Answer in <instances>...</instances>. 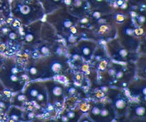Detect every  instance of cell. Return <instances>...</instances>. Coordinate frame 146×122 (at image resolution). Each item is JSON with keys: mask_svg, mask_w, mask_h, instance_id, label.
I'll return each instance as SVG.
<instances>
[{"mask_svg": "<svg viewBox=\"0 0 146 122\" xmlns=\"http://www.w3.org/2000/svg\"><path fill=\"white\" fill-rule=\"evenodd\" d=\"M3 63H4V58H3L2 56L0 54V68H1V65L3 64Z\"/></svg>", "mask_w": 146, "mask_h": 122, "instance_id": "d6986e66", "label": "cell"}, {"mask_svg": "<svg viewBox=\"0 0 146 122\" xmlns=\"http://www.w3.org/2000/svg\"><path fill=\"white\" fill-rule=\"evenodd\" d=\"M96 45L90 41H81L77 44V51L85 61H88L94 54Z\"/></svg>", "mask_w": 146, "mask_h": 122, "instance_id": "8992f818", "label": "cell"}, {"mask_svg": "<svg viewBox=\"0 0 146 122\" xmlns=\"http://www.w3.org/2000/svg\"><path fill=\"white\" fill-rule=\"evenodd\" d=\"M113 107L116 110L118 114H123L125 113L127 107V101L123 95L121 94H117L113 98Z\"/></svg>", "mask_w": 146, "mask_h": 122, "instance_id": "ba28073f", "label": "cell"}, {"mask_svg": "<svg viewBox=\"0 0 146 122\" xmlns=\"http://www.w3.org/2000/svg\"><path fill=\"white\" fill-rule=\"evenodd\" d=\"M112 50L111 54L113 58H115L117 61H123L128 59L130 57V51L127 49H125L123 46H121L119 43L118 44H112Z\"/></svg>", "mask_w": 146, "mask_h": 122, "instance_id": "52a82bcc", "label": "cell"}, {"mask_svg": "<svg viewBox=\"0 0 146 122\" xmlns=\"http://www.w3.org/2000/svg\"><path fill=\"white\" fill-rule=\"evenodd\" d=\"M61 4V0H45L44 9L46 12L54 11Z\"/></svg>", "mask_w": 146, "mask_h": 122, "instance_id": "4fadbf2b", "label": "cell"}, {"mask_svg": "<svg viewBox=\"0 0 146 122\" xmlns=\"http://www.w3.org/2000/svg\"><path fill=\"white\" fill-rule=\"evenodd\" d=\"M44 87V84H40V83H32L29 85L27 86L26 88V91L24 92L27 99L31 101H34L36 97L37 94H38L41 89Z\"/></svg>", "mask_w": 146, "mask_h": 122, "instance_id": "9c48e42d", "label": "cell"}, {"mask_svg": "<svg viewBox=\"0 0 146 122\" xmlns=\"http://www.w3.org/2000/svg\"><path fill=\"white\" fill-rule=\"evenodd\" d=\"M27 97H26L25 94H17L16 97H14V101H13L12 104L13 105H14L15 107H21L23 105L24 102L27 101Z\"/></svg>", "mask_w": 146, "mask_h": 122, "instance_id": "5bb4252c", "label": "cell"}, {"mask_svg": "<svg viewBox=\"0 0 146 122\" xmlns=\"http://www.w3.org/2000/svg\"><path fill=\"white\" fill-rule=\"evenodd\" d=\"M132 113L136 117H143L145 114V107L144 106H135L133 109Z\"/></svg>", "mask_w": 146, "mask_h": 122, "instance_id": "9a60e30c", "label": "cell"}, {"mask_svg": "<svg viewBox=\"0 0 146 122\" xmlns=\"http://www.w3.org/2000/svg\"><path fill=\"white\" fill-rule=\"evenodd\" d=\"M44 64L45 67V77H49L64 72L67 64L63 57H54L48 58V61L44 63Z\"/></svg>", "mask_w": 146, "mask_h": 122, "instance_id": "3957f363", "label": "cell"}, {"mask_svg": "<svg viewBox=\"0 0 146 122\" xmlns=\"http://www.w3.org/2000/svg\"><path fill=\"white\" fill-rule=\"evenodd\" d=\"M9 119L12 121H19L23 119V112L18 107H11L8 113Z\"/></svg>", "mask_w": 146, "mask_h": 122, "instance_id": "30bf717a", "label": "cell"}, {"mask_svg": "<svg viewBox=\"0 0 146 122\" xmlns=\"http://www.w3.org/2000/svg\"><path fill=\"white\" fill-rule=\"evenodd\" d=\"M145 18L143 15H140L138 17V21L140 23V24H143V23L145 22Z\"/></svg>", "mask_w": 146, "mask_h": 122, "instance_id": "ac0fdd59", "label": "cell"}, {"mask_svg": "<svg viewBox=\"0 0 146 122\" xmlns=\"http://www.w3.org/2000/svg\"><path fill=\"white\" fill-rule=\"evenodd\" d=\"M34 101L36 102L38 105L41 106V107H45L46 104L48 102V94H47V91L46 89L44 88V87L41 89V91L37 94Z\"/></svg>", "mask_w": 146, "mask_h": 122, "instance_id": "7c38bea8", "label": "cell"}, {"mask_svg": "<svg viewBox=\"0 0 146 122\" xmlns=\"http://www.w3.org/2000/svg\"><path fill=\"white\" fill-rule=\"evenodd\" d=\"M48 100L51 104H56L57 102L63 101L64 98V87L60 83L54 81L46 82Z\"/></svg>", "mask_w": 146, "mask_h": 122, "instance_id": "277c9868", "label": "cell"}, {"mask_svg": "<svg viewBox=\"0 0 146 122\" xmlns=\"http://www.w3.org/2000/svg\"><path fill=\"white\" fill-rule=\"evenodd\" d=\"M12 13L23 24H30L38 21L43 16L39 4H34L31 0H20L12 4Z\"/></svg>", "mask_w": 146, "mask_h": 122, "instance_id": "7a4b0ae2", "label": "cell"}, {"mask_svg": "<svg viewBox=\"0 0 146 122\" xmlns=\"http://www.w3.org/2000/svg\"><path fill=\"white\" fill-rule=\"evenodd\" d=\"M40 27L41 24L38 21L30 24L24 34V41L26 43L29 44H34L36 41L40 39Z\"/></svg>", "mask_w": 146, "mask_h": 122, "instance_id": "5b68a950", "label": "cell"}, {"mask_svg": "<svg viewBox=\"0 0 146 122\" xmlns=\"http://www.w3.org/2000/svg\"><path fill=\"white\" fill-rule=\"evenodd\" d=\"M39 52L41 53L43 55H46V54H48V53L51 51V49H50L49 46L46 44H42L41 47H39V49H38Z\"/></svg>", "mask_w": 146, "mask_h": 122, "instance_id": "2e32d148", "label": "cell"}, {"mask_svg": "<svg viewBox=\"0 0 146 122\" xmlns=\"http://www.w3.org/2000/svg\"><path fill=\"white\" fill-rule=\"evenodd\" d=\"M7 39L6 35L2 32V31H1V32H0V46L3 45V44L7 41Z\"/></svg>", "mask_w": 146, "mask_h": 122, "instance_id": "e0dca14e", "label": "cell"}, {"mask_svg": "<svg viewBox=\"0 0 146 122\" xmlns=\"http://www.w3.org/2000/svg\"><path fill=\"white\" fill-rule=\"evenodd\" d=\"M112 107L101 106L99 116H98L97 120H98V121H108V120L111 119V118H112V113L111 112H112V111H113V109Z\"/></svg>", "mask_w": 146, "mask_h": 122, "instance_id": "8fae6325", "label": "cell"}, {"mask_svg": "<svg viewBox=\"0 0 146 122\" xmlns=\"http://www.w3.org/2000/svg\"><path fill=\"white\" fill-rule=\"evenodd\" d=\"M27 76L12 59L4 61L0 68V81L6 88L12 91L22 89Z\"/></svg>", "mask_w": 146, "mask_h": 122, "instance_id": "6da1fadb", "label": "cell"}, {"mask_svg": "<svg viewBox=\"0 0 146 122\" xmlns=\"http://www.w3.org/2000/svg\"><path fill=\"white\" fill-rule=\"evenodd\" d=\"M3 7H4V1L0 0V8H2Z\"/></svg>", "mask_w": 146, "mask_h": 122, "instance_id": "ffe728a7", "label": "cell"}]
</instances>
